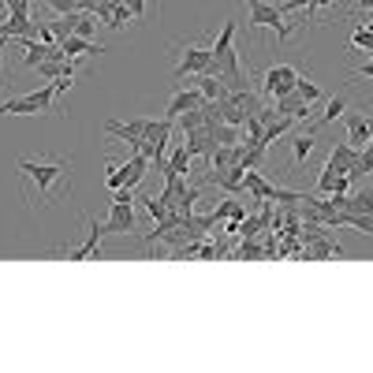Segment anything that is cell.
Instances as JSON below:
<instances>
[{
	"mask_svg": "<svg viewBox=\"0 0 373 373\" xmlns=\"http://www.w3.org/2000/svg\"><path fill=\"white\" fill-rule=\"evenodd\" d=\"M131 232H135V198H131V186H119V191H112V202H109L105 235H131Z\"/></svg>",
	"mask_w": 373,
	"mask_h": 373,
	"instance_id": "2",
	"label": "cell"
},
{
	"mask_svg": "<svg viewBox=\"0 0 373 373\" xmlns=\"http://www.w3.org/2000/svg\"><path fill=\"white\" fill-rule=\"evenodd\" d=\"M239 150H243V142H235V146H213V150H209V168H232L239 161Z\"/></svg>",
	"mask_w": 373,
	"mask_h": 373,
	"instance_id": "15",
	"label": "cell"
},
{
	"mask_svg": "<svg viewBox=\"0 0 373 373\" xmlns=\"http://www.w3.org/2000/svg\"><path fill=\"white\" fill-rule=\"evenodd\" d=\"M355 78H373V60H366L362 68H355V71L348 75V83H355Z\"/></svg>",
	"mask_w": 373,
	"mask_h": 373,
	"instance_id": "31",
	"label": "cell"
},
{
	"mask_svg": "<svg viewBox=\"0 0 373 373\" xmlns=\"http://www.w3.org/2000/svg\"><path fill=\"white\" fill-rule=\"evenodd\" d=\"M101 131H105V135H112V138H119V142H127V150L135 153L138 142L146 138V119H127V124H119V119H105Z\"/></svg>",
	"mask_w": 373,
	"mask_h": 373,
	"instance_id": "5",
	"label": "cell"
},
{
	"mask_svg": "<svg viewBox=\"0 0 373 373\" xmlns=\"http://www.w3.org/2000/svg\"><path fill=\"white\" fill-rule=\"evenodd\" d=\"M202 105H206L202 90H198V86H186V90H176V93L168 97L165 116H168V119H179L183 112H194V109H202Z\"/></svg>",
	"mask_w": 373,
	"mask_h": 373,
	"instance_id": "7",
	"label": "cell"
},
{
	"mask_svg": "<svg viewBox=\"0 0 373 373\" xmlns=\"http://www.w3.org/2000/svg\"><path fill=\"white\" fill-rule=\"evenodd\" d=\"M60 49H64V57H86V52H109L105 45H93L90 37H78V34H71V37H64L60 42Z\"/></svg>",
	"mask_w": 373,
	"mask_h": 373,
	"instance_id": "12",
	"label": "cell"
},
{
	"mask_svg": "<svg viewBox=\"0 0 373 373\" xmlns=\"http://www.w3.org/2000/svg\"><path fill=\"white\" fill-rule=\"evenodd\" d=\"M295 93H299V97H306L310 105H317V101H321V86H317V83H310V78H302V75H299V83H295Z\"/></svg>",
	"mask_w": 373,
	"mask_h": 373,
	"instance_id": "24",
	"label": "cell"
},
{
	"mask_svg": "<svg viewBox=\"0 0 373 373\" xmlns=\"http://www.w3.org/2000/svg\"><path fill=\"white\" fill-rule=\"evenodd\" d=\"M232 209H235V194H232V198H224V202H220L217 209H213V213H209V217H213V224L228 220V217H232Z\"/></svg>",
	"mask_w": 373,
	"mask_h": 373,
	"instance_id": "28",
	"label": "cell"
},
{
	"mask_svg": "<svg viewBox=\"0 0 373 373\" xmlns=\"http://www.w3.org/2000/svg\"><path fill=\"white\" fill-rule=\"evenodd\" d=\"M75 34H78V37H90V42H93V16H90V11H83V16H78Z\"/></svg>",
	"mask_w": 373,
	"mask_h": 373,
	"instance_id": "29",
	"label": "cell"
},
{
	"mask_svg": "<svg viewBox=\"0 0 373 373\" xmlns=\"http://www.w3.org/2000/svg\"><path fill=\"white\" fill-rule=\"evenodd\" d=\"M343 112H348V97H343V93H336V97H332V101L325 105V112L314 119V127H310V131H321V127H328L332 119H340Z\"/></svg>",
	"mask_w": 373,
	"mask_h": 373,
	"instance_id": "17",
	"label": "cell"
},
{
	"mask_svg": "<svg viewBox=\"0 0 373 373\" xmlns=\"http://www.w3.org/2000/svg\"><path fill=\"white\" fill-rule=\"evenodd\" d=\"M310 153H314V131H302V135L291 138V165L295 168H302Z\"/></svg>",
	"mask_w": 373,
	"mask_h": 373,
	"instance_id": "16",
	"label": "cell"
},
{
	"mask_svg": "<svg viewBox=\"0 0 373 373\" xmlns=\"http://www.w3.org/2000/svg\"><path fill=\"white\" fill-rule=\"evenodd\" d=\"M243 4L250 8V30L273 26L280 42H284V37H288L291 30H295V23H284V11H280L276 4H265V0H243Z\"/></svg>",
	"mask_w": 373,
	"mask_h": 373,
	"instance_id": "3",
	"label": "cell"
},
{
	"mask_svg": "<svg viewBox=\"0 0 373 373\" xmlns=\"http://www.w3.org/2000/svg\"><path fill=\"white\" fill-rule=\"evenodd\" d=\"M243 176H247V168L235 161L232 168H213L209 172V183L220 186L224 194H239V191H243Z\"/></svg>",
	"mask_w": 373,
	"mask_h": 373,
	"instance_id": "8",
	"label": "cell"
},
{
	"mask_svg": "<svg viewBox=\"0 0 373 373\" xmlns=\"http://www.w3.org/2000/svg\"><path fill=\"white\" fill-rule=\"evenodd\" d=\"M369 135H373V119L351 112V116H348V142L355 146V150H362V146L369 142Z\"/></svg>",
	"mask_w": 373,
	"mask_h": 373,
	"instance_id": "10",
	"label": "cell"
},
{
	"mask_svg": "<svg viewBox=\"0 0 373 373\" xmlns=\"http://www.w3.org/2000/svg\"><path fill=\"white\" fill-rule=\"evenodd\" d=\"M343 213H373V194L362 191V194H348V209Z\"/></svg>",
	"mask_w": 373,
	"mask_h": 373,
	"instance_id": "23",
	"label": "cell"
},
{
	"mask_svg": "<svg viewBox=\"0 0 373 373\" xmlns=\"http://www.w3.org/2000/svg\"><path fill=\"white\" fill-rule=\"evenodd\" d=\"M209 60H213V49H198V45H191V49L183 52V60L176 64L172 78H176V83H183L186 75H202V71L209 68Z\"/></svg>",
	"mask_w": 373,
	"mask_h": 373,
	"instance_id": "6",
	"label": "cell"
},
{
	"mask_svg": "<svg viewBox=\"0 0 373 373\" xmlns=\"http://www.w3.org/2000/svg\"><path fill=\"white\" fill-rule=\"evenodd\" d=\"M194 86L202 90V97H206V101H220V97H224V83H220L217 75H198V78H194Z\"/></svg>",
	"mask_w": 373,
	"mask_h": 373,
	"instance_id": "20",
	"label": "cell"
},
{
	"mask_svg": "<svg viewBox=\"0 0 373 373\" xmlns=\"http://www.w3.org/2000/svg\"><path fill=\"white\" fill-rule=\"evenodd\" d=\"M295 83H299V68H291V64H273L261 78V90L276 101V97H284V93L295 90Z\"/></svg>",
	"mask_w": 373,
	"mask_h": 373,
	"instance_id": "4",
	"label": "cell"
},
{
	"mask_svg": "<svg viewBox=\"0 0 373 373\" xmlns=\"http://www.w3.org/2000/svg\"><path fill=\"white\" fill-rule=\"evenodd\" d=\"M358 11H373V0H358Z\"/></svg>",
	"mask_w": 373,
	"mask_h": 373,
	"instance_id": "35",
	"label": "cell"
},
{
	"mask_svg": "<svg viewBox=\"0 0 373 373\" xmlns=\"http://www.w3.org/2000/svg\"><path fill=\"white\" fill-rule=\"evenodd\" d=\"M168 172H176V176H191V153H186L183 142L176 146V150H172V157H165L161 176H168Z\"/></svg>",
	"mask_w": 373,
	"mask_h": 373,
	"instance_id": "13",
	"label": "cell"
},
{
	"mask_svg": "<svg viewBox=\"0 0 373 373\" xmlns=\"http://www.w3.org/2000/svg\"><path fill=\"white\" fill-rule=\"evenodd\" d=\"M343 228H355L358 235H373V213H343Z\"/></svg>",
	"mask_w": 373,
	"mask_h": 373,
	"instance_id": "21",
	"label": "cell"
},
{
	"mask_svg": "<svg viewBox=\"0 0 373 373\" xmlns=\"http://www.w3.org/2000/svg\"><path fill=\"white\" fill-rule=\"evenodd\" d=\"M19 172L37 186V194H42V198H49L52 183H68V165H64V161H34V157H23Z\"/></svg>",
	"mask_w": 373,
	"mask_h": 373,
	"instance_id": "1",
	"label": "cell"
},
{
	"mask_svg": "<svg viewBox=\"0 0 373 373\" xmlns=\"http://www.w3.org/2000/svg\"><path fill=\"white\" fill-rule=\"evenodd\" d=\"M101 239H105V224L90 220L86 243H83V247H71V250H68V261H90V258H97V254H101Z\"/></svg>",
	"mask_w": 373,
	"mask_h": 373,
	"instance_id": "9",
	"label": "cell"
},
{
	"mask_svg": "<svg viewBox=\"0 0 373 373\" xmlns=\"http://www.w3.org/2000/svg\"><path fill=\"white\" fill-rule=\"evenodd\" d=\"M288 131H295V119H291V116H276V119H269V124H265L261 142H265V146H273L276 138H284Z\"/></svg>",
	"mask_w": 373,
	"mask_h": 373,
	"instance_id": "18",
	"label": "cell"
},
{
	"mask_svg": "<svg viewBox=\"0 0 373 373\" xmlns=\"http://www.w3.org/2000/svg\"><path fill=\"white\" fill-rule=\"evenodd\" d=\"M153 161L146 153H131V161H124V186H131V191H135V186L146 179V168H150Z\"/></svg>",
	"mask_w": 373,
	"mask_h": 373,
	"instance_id": "11",
	"label": "cell"
},
{
	"mask_svg": "<svg viewBox=\"0 0 373 373\" xmlns=\"http://www.w3.org/2000/svg\"><path fill=\"white\" fill-rule=\"evenodd\" d=\"M235 19H224V26H220V34L213 37V57H220V52H228V49H235Z\"/></svg>",
	"mask_w": 373,
	"mask_h": 373,
	"instance_id": "19",
	"label": "cell"
},
{
	"mask_svg": "<svg viewBox=\"0 0 373 373\" xmlns=\"http://www.w3.org/2000/svg\"><path fill=\"white\" fill-rule=\"evenodd\" d=\"M0 112L4 116H37V101L30 97V93H23V97H8V101H0Z\"/></svg>",
	"mask_w": 373,
	"mask_h": 373,
	"instance_id": "14",
	"label": "cell"
},
{
	"mask_svg": "<svg viewBox=\"0 0 373 373\" xmlns=\"http://www.w3.org/2000/svg\"><path fill=\"white\" fill-rule=\"evenodd\" d=\"M105 172H109V176H105V183H109V191H119V186H124V165H105Z\"/></svg>",
	"mask_w": 373,
	"mask_h": 373,
	"instance_id": "27",
	"label": "cell"
},
{
	"mask_svg": "<svg viewBox=\"0 0 373 373\" xmlns=\"http://www.w3.org/2000/svg\"><path fill=\"white\" fill-rule=\"evenodd\" d=\"M124 4H127V11H131L135 19H142V16H146V0H124Z\"/></svg>",
	"mask_w": 373,
	"mask_h": 373,
	"instance_id": "33",
	"label": "cell"
},
{
	"mask_svg": "<svg viewBox=\"0 0 373 373\" xmlns=\"http://www.w3.org/2000/svg\"><path fill=\"white\" fill-rule=\"evenodd\" d=\"M239 258H258V247H254V243H247L243 250H239Z\"/></svg>",
	"mask_w": 373,
	"mask_h": 373,
	"instance_id": "34",
	"label": "cell"
},
{
	"mask_svg": "<svg viewBox=\"0 0 373 373\" xmlns=\"http://www.w3.org/2000/svg\"><path fill=\"white\" fill-rule=\"evenodd\" d=\"M131 19H135V16L127 11V4H124V0H116V4H112V19H109V26H112V30H124Z\"/></svg>",
	"mask_w": 373,
	"mask_h": 373,
	"instance_id": "25",
	"label": "cell"
},
{
	"mask_svg": "<svg viewBox=\"0 0 373 373\" xmlns=\"http://www.w3.org/2000/svg\"><path fill=\"white\" fill-rule=\"evenodd\" d=\"M8 16H30V0H4Z\"/></svg>",
	"mask_w": 373,
	"mask_h": 373,
	"instance_id": "30",
	"label": "cell"
},
{
	"mask_svg": "<svg viewBox=\"0 0 373 373\" xmlns=\"http://www.w3.org/2000/svg\"><path fill=\"white\" fill-rule=\"evenodd\" d=\"M213 142L217 146H235V142H243V131L232 127V124H213Z\"/></svg>",
	"mask_w": 373,
	"mask_h": 373,
	"instance_id": "22",
	"label": "cell"
},
{
	"mask_svg": "<svg viewBox=\"0 0 373 373\" xmlns=\"http://www.w3.org/2000/svg\"><path fill=\"white\" fill-rule=\"evenodd\" d=\"M280 11H284V16H288V11H299V8H310V0H284V4H276Z\"/></svg>",
	"mask_w": 373,
	"mask_h": 373,
	"instance_id": "32",
	"label": "cell"
},
{
	"mask_svg": "<svg viewBox=\"0 0 373 373\" xmlns=\"http://www.w3.org/2000/svg\"><path fill=\"white\" fill-rule=\"evenodd\" d=\"M179 124H183V135H186V131H198V127H206V124H209V119H206V109L183 112V116H179Z\"/></svg>",
	"mask_w": 373,
	"mask_h": 373,
	"instance_id": "26",
	"label": "cell"
}]
</instances>
